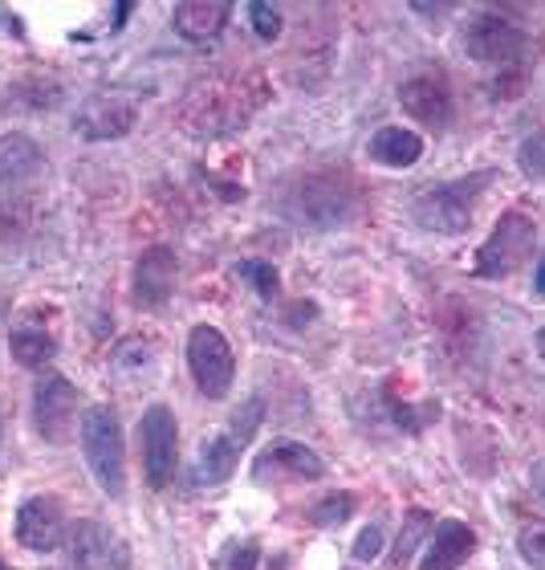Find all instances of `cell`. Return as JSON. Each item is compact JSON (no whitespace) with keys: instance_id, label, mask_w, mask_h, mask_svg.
<instances>
[{"instance_id":"obj_1","label":"cell","mask_w":545,"mask_h":570,"mask_svg":"<svg viewBox=\"0 0 545 570\" xmlns=\"http://www.w3.org/2000/svg\"><path fill=\"white\" fill-rule=\"evenodd\" d=\"M488 179H493V171H476V176L448 179V184L419 191L412 200V220L436 237H460L464 228L473 225V213L485 196Z\"/></svg>"},{"instance_id":"obj_2","label":"cell","mask_w":545,"mask_h":570,"mask_svg":"<svg viewBox=\"0 0 545 570\" xmlns=\"http://www.w3.org/2000/svg\"><path fill=\"white\" fill-rule=\"evenodd\" d=\"M82 449H86V464H90L98 489H102L107 498H122V493H127V449H122V424L115 407H107V404L86 407Z\"/></svg>"},{"instance_id":"obj_3","label":"cell","mask_w":545,"mask_h":570,"mask_svg":"<svg viewBox=\"0 0 545 570\" xmlns=\"http://www.w3.org/2000/svg\"><path fill=\"white\" fill-rule=\"evenodd\" d=\"M281 208L306 228H338L355 216V191L343 176H306L285 191Z\"/></svg>"},{"instance_id":"obj_4","label":"cell","mask_w":545,"mask_h":570,"mask_svg":"<svg viewBox=\"0 0 545 570\" xmlns=\"http://www.w3.org/2000/svg\"><path fill=\"white\" fill-rule=\"evenodd\" d=\"M534 240L537 225L525 213H505L497 220V228L488 233V240L480 245V257H476V277L485 282H497V277L517 274L529 257H534Z\"/></svg>"},{"instance_id":"obj_5","label":"cell","mask_w":545,"mask_h":570,"mask_svg":"<svg viewBox=\"0 0 545 570\" xmlns=\"http://www.w3.org/2000/svg\"><path fill=\"white\" fill-rule=\"evenodd\" d=\"M525 49H529V33L522 29V21H513L509 12L485 9L464 24V53L473 61L505 66V61H522Z\"/></svg>"},{"instance_id":"obj_6","label":"cell","mask_w":545,"mask_h":570,"mask_svg":"<svg viewBox=\"0 0 545 570\" xmlns=\"http://www.w3.org/2000/svg\"><path fill=\"white\" fill-rule=\"evenodd\" d=\"M188 367L196 387L208 400H225L232 392V375H237V358H232V343L225 338V331L196 326L188 338Z\"/></svg>"},{"instance_id":"obj_7","label":"cell","mask_w":545,"mask_h":570,"mask_svg":"<svg viewBox=\"0 0 545 570\" xmlns=\"http://www.w3.org/2000/svg\"><path fill=\"white\" fill-rule=\"evenodd\" d=\"M139 449H142V473H147V485L164 489L167 481L176 476V461H179V424L167 404H155L142 412Z\"/></svg>"},{"instance_id":"obj_8","label":"cell","mask_w":545,"mask_h":570,"mask_svg":"<svg viewBox=\"0 0 545 570\" xmlns=\"http://www.w3.org/2000/svg\"><path fill=\"white\" fill-rule=\"evenodd\" d=\"M135 119H139V98L122 95V90H102V95H90L73 115V131L82 135L86 142H107L122 139L131 131Z\"/></svg>"},{"instance_id":"obj_9","label":"cell","mask_w":545,"mask_h":570,"mask_svg":"<svg viewBox=\"0 0 545 570\" xmlns=\"http://www.w3.org/2000/svg\"><path fill=\"white\" fill-rule=\"evenodd\" d=\"M33 424L49 444H66L78 424V387L61 375H41L33 387Z\"/></svg>"},{"instance_id":"obj_10","label":"cell","mask_w":545,"mask_h":570,"mask_svg":"<svg viewBox=\"0 0 545 570\" xmlns=\"http://www.w3.org/2000/svg\"><path fill=\"white\" fill-rule=\"evenodd\" d=\"M321 473H326L321 456L314 449H306V444H297V440H277V444H269V449L252 461V476H257L261 485H269L277 476H289V481H318Z\"/></svg>"},{"instance_id":"obj_11","label":"cell","mask_w":545,"mask_h":570,"mask_svg":"<svg viewBox=\"0 0 545 570\" xmlns=\"http://www.w3.org/2000/svg\"><path fill=\"white\" fill-rule=\"evenodd\" d=\"M399 102L424 127H448L452 119V86L439 73H415L399 86Z\"/></svg>"},{"instance_id":"obj_12","label":"cell","mask_w":545,"mask_h":570,"mask_svg":"<svg viewBox=\"0 0 545 570\" xmlns=\"http://www.w3.org/2000/svg\"><path fill=\"white\" fill-rule=\"evenodd\" d=\"M17 542L24 550H37V554H49L66 542V518H61L58 501L53 498H29L17 510Z\"/></svg>"},{"instance_id":"obj_13","label":"cell","mask_w":545,"mask_h":570,"mask_svg":"<svg viewBox=\"0 0 545 570\" xmlns=\"http://www.w3.org/2000/svg\"><path fill=\"white\" fill-rule=\"evenodd\" d=\"M66 554H70L73 570H98V567H110V562L119 570H127V550H122V542L98 522L73 525L70 538H66Z\"/></svg>"},{"instance_id":"obj_14","label":"cell","mask_w":545,"mask_h":570,"mask_svg":"<svg viewBox=\"0 0 545 570\" xmlns=\"http://www.w3.org/2000/svg\"><path fill=\"white\" fill-rule=\"evenodd\" d=\"M176 274H179L176 253L167 249V245H151L139 257V265H135V302L147 309L167 306V297L176 294Z\"/></svg>"},{"instance_id":"obj_15","label":"cell","mask_w":545,"mask_h":570,"mask_svg":"<svg viewBox=\"0 0 545 570\" xmlns=\"http://www.w3.org/2000/svg\"><path fill=\"white\" fill-rule=\"evenodd\" d=\"M473 550H476L473 525L456 522V518H444V522H436L432 534H427V554H424V562H419V570H460Z\"/></svg>"},{"instance_id":"obj_16","label":"cell","mask_w":545,"mask_h":570,"mask_svg":"<svg viewBox=\"0 0 545 570\" xmlns=\"http://www.w3.org/2000/svg\"><path fill=\"white\" fill-rule=\"evenodd\" d=\"M228 12H232V4H225V0H184V4L171 9V29H176L184 41L204 46V41H212V37L225 33Z\"/></svg>"},{"instance_id":"obj_17","label":"cell","mask_w":545,"mask_h":570,"mask_svg":"<svg viewBox=\"0 0 545 570\" xmlns=\"http://www.w3.org/2000/svg\"><path fill=\"white\" fill-rule=\"evenodd\" d=\"M240 452H245V440L232 428L212 440H204L200 452H196V464H191V481L196 485H225L228 476L237 473Z\"/></svg>"},{"instance_id":"obj_18","label":"cell","mask_w":545,"mask_h":570,"mask_svg":"<svg viewBox=\"0 0 545 570\" xmlns=\"http://www.w3.org/2000/svg\"><path fill=\"white\" fill-rule=\"evenodd\" d=\"M367 155L375 164L404 171V167H415L424 159V139L415 131H407V127H383V131L370 135Z\"/></svg>"},{"instance_id":"obj_19","label":"cell","mask_w":545,"mask_h":570,"mask_svg":"<svg viewBox=\"0 0 545 570\" xmlns=\"http://www.w3.org/2000/svg\"><path fill=\"white\" fill-rule=\"evenodd\" d=\"M46 167V151L37 147L33 135H0V184H12V179H29L33 171Z\"/></svg>"},{"instance_id":"obj_20","label":"cell","mask_w":545,"mask_h":570,"mask_svg":"<svg viewBox=\"0 0 545 570\" xmlns=\"http://www.w3.org/2000/svg\"><path fill=\"white\" fill-rule=\"evenodd\" d=\"M9 351H12V358H17L21 367L37 371V367H46V363H53V355H58V343H53L46 331H12Z\"/></svg>"},{"instance_id":"obj_21","label":"cell","mask_w":545,"mask_h":570,"mask_svg":"<svg viewBox=\"0 0 545 570\" xmlns=\"http://www.w3.org/2000/svg\"><path fill=\"white\" fill-rule=\"evenodd\" d=\"M432 525H436V518H432L427 510H412V513H407V518H404V530H399V542H395V554H392L395 567L404 570L407 562H412L415 547H419V542H424V538L432 534Z\"/></svg>"},{"instance_id":"obj_22","label":"cell","mask_w":545,"mask_h":570,"mask_svg":"<svg viewBox=\"0 0 545 570\" xmlns=\"http://www.w3.org/2000/svg\"><path fill=\"white\" fill-rule=\"evenodd\" d=\"M517 167H522L525 179L545 184V131L525 135L522 147H517Z\"/></svg>"},{"instance_id":"obj_23","label":"cell","mask_w":545,"mask_h":570,"mask_svg":"<svg viewBox=\"0 0 545 570\" xmlns=\"http://www.w3.org/2000/svg\"><path fill=\"white\" fill-rule=\"evenodd\" d=\"M261 562V547L252 542V538H237V542H228L220 550V559H216V570H257Z\"/></svg>"},{"instance_id":"obj_24","label":"cell","mask_w":545,"mask_h":570,"mask_svg":"<svg viewBox=\"0 0 545 570\" xmlns=\"http://www.w3.org/2000/svg\"><path fill=\"white\" fill-rule=\"evenodd\" d=\"M517 554L525 567L545 570V522H525L517 534Z\"/></svg>"},{"instance_id":"obj_25","label":"cell","mask_w":545,"mask_h":570,"mask_svg":"<svg viewBox=\"0 0 545 570\" xmlns=\"http://www.w3.org/2000/svg\"><path fill=\"white\" fill-rule=\"evenodd\" d=\"M237 277H245V282L261 294V302H272V297H277V289H281V282H277V269H272L269 262H240Z\"/></svg>"},{"instance_id":"obj_26","label":"cell","mask_w":545,"mask_h":570,"mask_svg":"<svg viewBox=\"0 0 545 570\" xmlns=\"http://www.w3.org/2000/svg\"><path fill=\"white\" fill-rule=\"evenodd\" d=\"M350 513H355V493H330L326 501L314 505L309 518H314V525H343Z\"/></svg>"},{"instance_id":"obj_27","label":"cell","mask_w":545,"mask_h":570,"mask_svg":"<svg viewBox=\"0 0 545 570\" xmlns=\"http://www.w3.org/2000/svg\"><path fill=\"white\" fill-rule=\"evenodd\" d=\"M249 21H252V29H257V37H261V41L281 37V9H277V4H269V0H252Z\"/></svg>"},{"instance_id":"obj_28","label":"cell","mask_w":545,"mask_h":570,"mask_svg":"<svg viewBox=\"0 0 545 570\" xmlns=\"http://www.w3.org/2000/svg\"><path fill=\"white\" fill-rule=\"evenodd\" d=\"M379 554H383V530H379V525H367V530L355 538V559L358 562H375Z\"/></svg>"},{"instance_id":"obj_29","label":"cell","mask_w":545,"mask_h":570,"mask_svg":"<svg viewBox=\"0 0 545 570\" xmlns=\"http://www.w3.org/2000/svg\"><path fill=\"white\" fill-rule=\"evenodd\" d=\"M534 289L545 297V253H542V262H537V269H534Z\"/></svg>"},{"instance_id":"obj_30","label":"cell","mask_w":545,"mask_h":570,"mask_svg":"<svg viewBox=\"0 0 545 570\" xmlns=\"http://www.w3.org/2000/svg\"><path fill=\"white\" fill-rule=\"evenodd\" d=\"M135 4L131 0H122V4H115V29H122V21H127V12H131Z\"/></svg>"},{"instance_id":"obj_31","label":"cell","mask_w":545,"mask_h":570,"mask_svg":"<svg viewBox=\"0 0 545 570\" xmlns=\"http://www.w3.org/2000/svg\"><path fill=\"white\" fill-rule=\"evenodd\" d=\"M534 346H537V355H542V358H545V326H542V331H537Z\"/></svg>"},{"instance_id":"obj_32","label":"cell","mask_w":545,"mask_h":570,"mask_svg":"<svg viewBox=\"0 0 545 570\" xmlns=\"http://www.w3.org/2000/svg\"><path fill=\"white\" fill-rule=\"evenodd\" d=\"M0 570H9V567H4V562H0Z\"/></svg>"}]
</instances>
